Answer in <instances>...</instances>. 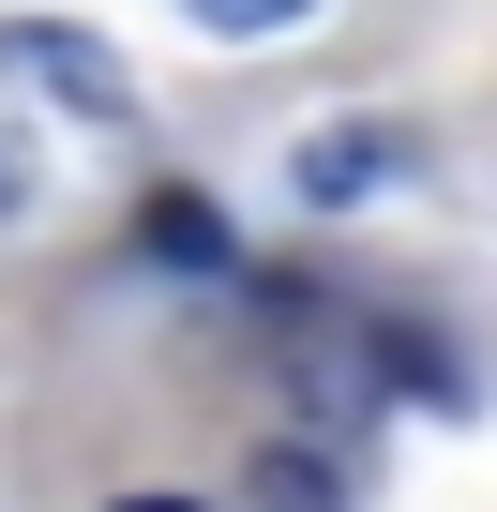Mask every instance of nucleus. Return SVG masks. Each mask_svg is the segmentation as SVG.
<instances>
[{
    "label": "nucleus",
    "instance_id": "1",
    "mask_svg": "<svg viewBox=\"0 0 497 512\" xmlns=\"http://www.w3.org/2000/svg\"><path fill=\"white\" fill-rule=\"evenodd\" d=\"M16 61H31V76H46V91H76V106H91V121H106V106H121V61H106V46H91V31H61V16H16Z\"/></svg>",
    "mask_w": 497,
    "mask_h": 512
},
{
    "label": "nucleus",
    "instance_id": "2",
    "mask_svg": "<svg viewBox=\"0 0 497 512\" xmlns=\"http://www.w3.org/2000/svg\"><path fill=\"white\" fill-rule=\"evenodd\" d=\"M136 241L166 256V272H226V256H241V241H226V211H211V196H181V181L136 211Z\"/></svg>",
    "mask_w": 497,
    "mask_h": 512
},
{
    "label": "nucleus",
    "instance_id": "3",
    "mask_svg": "<svg viewBox=\"0 0 497 512\" xmlns=\"http://www.w3.org/2000/svg\"><path fill=\"white\" fill-rule=\"evenodd\" d=\"M257 512H347V467H332L317 437H272V452H257Z\"/></svg>",
    "mask_w": 497,
    "mask_h": 512
},
{
    "label": "nucleus",
    "instance_id": "4",
    "mask_svg": "<svg viewBox=\"0 0 497 512\" xmlns=\"http://www.w3.org/2000/svg\"><path fill=\"white\" fill-rule=\"evenodd\" d=\"M377 181H392V136H317V151H302V196H332V211L377 196Z\"/></svg>",
    "mask_w": 497,
    "mask_h": 512
},
{
    "label": "nucleus",
    "instance_id": "5",
    "mask_svg": "<svg viewBox=\"0 0 497 512\" xmlns=\"http://www.w3.org/2000/svg\"><path fill=\"white\" fill-rule=\"evenodd\" d=\"M317 0H196V31H226V46H257V31H302Z\"/></svg>",
    "mask_w": 497,
    "mask_h": 512
},
{
    "label": "nucleus",
    "instance_id": "6",
    "mask_svg": "<svg viewBox=\"0 0 497 512\" xmlns=\"http://www.w3.org/2000/svg\"><path fill=\"white\" fill-rule=\"evenodd\" d=\"M106 512H196V497H106Z\"/></svg>",
    "mask_w": 497,
    "mask_h": 512
},
{
    "label": "nucleus",
    "instance_id": "7",
    "mask_svg": "<svg viewBox=\"0 0 497 512\" xmlns=\"http://www.w3.org/2000/svg\"><path fill=\"white\" fill-rule=\"evenodd\" d=\"M0 196H16V181H0Z\"/></svg>",
    "mask_w": 497,
    "mask_h": 512
}]
</instances>
